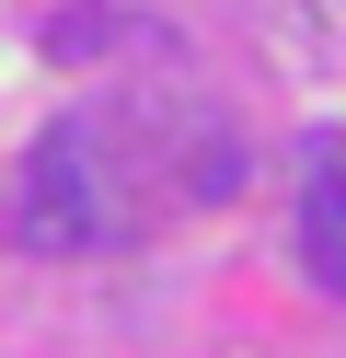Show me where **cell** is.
Masks as SVG:
<instances>
[{"instance_id": "6da1fadb", "label": "cell", "mask_w": 346, "mask_h": 358, "mask_svg": "<svg viewBox=\"0 0 346 358\" xmlns=\"http://www.w3.org/2000/svg\"><path fill=\"white\" fill-rule=\"evenodd\" d=\"M12 231L35 255H104V243L138 231V162L104 116H58L35 150H23V185H12Z\"/></svg>"}, {"instance_id": "7a4b0ae2", "label": "cell", "mask_w": 346, "mask_h": 358, "mask_svg": "<svg viewBox=\"0 0 346 358\" xmlns=\"http://www.w3.org/2000/svg\"><path fill=\"white\" fill-rule=\"evenodd\" d=\"M300 255H312V278L346 301V150H312V185H300Z\"/></svg>"}, {"instance_id": "3957f363", "label": "cell", "mask_w": 346, "mask_h": 358, "mask_svg": "<svg viewBox=\"0 0 346 358\" xmlns=\"http://www.w3.org/2000/svg\"><path fill=\"white\" fill-rule=\"evenodd\" d=\"M58 58H104V47H127V24H115V0H69V24L46 35Z\"/></svg>"}]
</instances>
